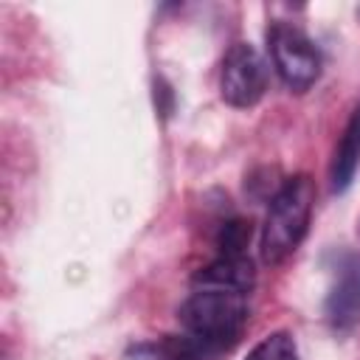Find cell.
Returning a JSON list of instances; mask_svg holds the SVG:
<instances>
[{"label": "cell", "instance_id": "obj_10", "mask_svg": "<svg viewBox=\"0 0 360 360\" xmlns=\"http://www.w3.org/2000/svg\"><path fill=\"white\" fill-rule=\"evenodd\" d=\"M160 360H208L205 354L197 352V346L188 338H172L160 349Z\"/></svg>", "mask_w": 360, "mask_h": 360}, {"label": "cell", "instance_id": "obj_2", "mask_svg": "<svg viewBox=\"0 0 360 360\" xmlns=\"http://www.w3.org/2000/svg\"><path fill=\"white\" fill-rule=\"evenodd\" d=\"M312 202L315 183L307 174H295L276 188L262 228V259L267 264H281L298 250L309 231Z\"/></svg>", "mask_w": 360, "mask_h": 360}, {"label": "cell", "instance_id": "obj_3", "mask_svg": "<svg viewBox=\"0 0 360 360\" xmlns=\"http://www.w3.org/2000/svg\"><path fill=\"white\" fill-rule=\"evenodd\" d=\"M267 51L276 73L292 93H304L318 82L321 51L298 25L276 20L267 28Z\"/></svg>", "mask_w": 360, "mask_h": 360}, {"label": "cell", "instance_id": "obj_7", "mask_svg": "<svg viewBox=\"0 0 360 360\" xmlns=\"http://www.w3.org/2000/svg\"><path fill=\"white\" fill-rule=\"evenodd\" d=\"M253 264L250 256H219L202 267L194 276V284H214V287H231V290H242L250 292L253 290Z\"/></svg>", "mask_w": 360, "mask_h": 360}, {"label": "cell", "instance_id": "obj_9", "mask_svg": "<svg viewBox=\"0 0 360 360\" xmlns=\"http://www.w3.org/2000/svg\"><path fill=\"white\" fill-rule=\"evenodd\" d=\"M250 219H242V217H233L228 222H222L219 228V236H217V248H219V256H248V245H250Z\"/></svg>", "mask_w": 360, "mask_h": 360}, {"label": "cell", "instance_id": "obj_5", "mask_svg": "<svg viewBox=\"0 0 360 360\" xmlns=\"http://www.w3.org/2000/svg\"><path fill=\"white\" fill-rule=\"evenodd\" d=\"M326 321L338 332H349L360 323V256L338 253L332 267V284L326 292Z\"/></svg>", "mask_w": 360, "mask_h": 360}, {"label": "cell", "instance_id": "obj_8", "mask_svg": "<svg viewBox=\"0 0 360 360\" xmlns=\"http://www.w3.org/2000/svg\"><path fill=\"white\" fill-rule=\"evenodd\" d=\"M245 360H301L298 354V343L290 332H270L264 335L250 352Z\"/></svg>", "mask_w": 360, "mask_h": 360}, {"label": "cell", "instance_id": "obj_6", "mask_svg": "<svg viewBox=\"0 0 360 360\" xmlns=\"http://www.w3.org/2000/svg\"><path fill=\"white\" fill-rule=\"evenodd\" d=\"M360 169V104L352 110L346 127H343V135L338 138L335 143V152H332V163H329V183H332V191H346L354 180Z\"/></svg>", "mask_w": 360, "mask_h": 360}, {"label": "cell", "instance_id": "obj_1", "mask_svg": "<svg viewBox=\"0 0 360 360\" xmlns=\"http://www.w3.org/2000/svg\"><path fill=\"white\" fill-rule=\"evenodd\" d=\"M183 338H188L200 354L211 357L228 352L248 323V292L214 284H197L194 292L177 309Z\"/></svg>", "mask_w": 360, "mask_h": 360}, {"label": "cell", "instance_id": "obj_4", "mask_svg": "<svg viewBox=\"0 0 360 360\" xmlns=\"http://www.w3.org/2000/svg\"><path fill=\"white\" fill-rule=\"evenodd\" d=\"M267 90V65L250 42H233L219 68V93L231 107H253Z\"/></svg>", "mask_w": 360, "mask_h": 360}]
</instances>
